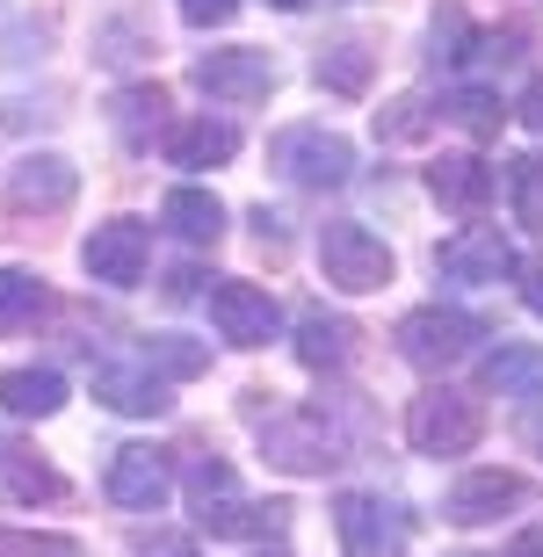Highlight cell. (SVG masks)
<instances>
[{
    "instance_id": "obj_21",
    "label": "cell",
    "mask_w": 543,
    "mask_h": 557,
    "mask_svg": "<svg viewBox=\"0 0 543 557\" xmlns=\"http://www.w3.org/2000/svg\"><path fill=\"white\" fill-rule=\"evenodd\" d=\"M0 406L15 420H51L65 406V376L59 370H8L0 376Z\"/></svg>"
},
{
    "instance_id": "obj_12",
    "label": "cell",
    "mask_w": 543,
    "mask_h": 557,
    "mask_svg": "<svg viewBox=\"0 0 543 557\" xmlns=\"http://www.w3.org/2000/svg\"><path fill=\"white\" fill-rule=\"evenodd\" d=\"M95 398H102L109 413H124V420H160L174 406L168 376L152 370V362H95Z\"/></svg>"
},
{
    "instance_id": "obj_32",
    "label": "cell",
    "mask_w": 543,
    "mask_h": 557,
    "mask_svg": "<svg viewBox=\"0 0 543 557\" xmlns=\"http://www.w3.org/2000/svg\"><path fill=\"white\" fill-rule=\"evenodd\" d=\"M174 8H182L188 29H225V22L239 15V0H174Z\"/></svg>"
},
{
    "instance_id": "obj_27",
    "label": "cell",
    "mask_w": 543,
    "mask_h": 557,
    "mask_svg": "<svg viewBox=\"0 0 543 557\" xmlns=\"http://www.w3.org/2000/svg\"><path fill=\"white\" fill-rule=\"evenodd\" d=\"M507 196H515V225L543 232V160H536V152L507 160Z\"/></svg>"
},
{
    "instance_id": "obj_33",
    "label": "cell",
    "mask_w": 543,
    "mask_h": 557,
    "mask_svg": "<svg viewBox=\"0 0 543 557\" xmlns=\"http://www.w3.org/2000/svg\"><path fill=\"white\" fill-rule=\"evenodd\" d=\"M515 275H522V305L543 319V261H515Z\"/></svg>"
},
{
    "instance_id": "obj_19",
    "label": "cell",
    "mask_w": 543,
    "mask_h": 557,
    "mask_svg": "<svg viewBox=\"0 0 543 557\" xmlns=\"http://www.w3.org/2000/svg\"><path fill=\"white\" fill-rule=\"evenodd\" d=\"M160 225L188 247H218L225 239V203L210 196V188H168V203H160Z\"/></svg>"
},
{
    "instance_id": "obj_22",
    "label": "cell",
    "mask_w": 543,
    "mask_h": 557,
    "mask_svg": "<svg viewBox=\"0 0 543 557\" xmlns=\"http://www.w3.org/2000/svg\"><path fill=\"white\" fill-rule=\"evenodd\" d=\"M160 116H168V87H160V81L124 87V95L109 102V124H116V138H124V145H146L152 131H160Z\"/></svg>"
},
{
    "instance_id": "obj_30",
    "label": "cell",
    "mask_w": 543,
    "mask_h": 557,
    "mask_svg": "<svg viewBox=\"0 0 543 557\" xmlns=\"http://www.w3.org/2000/svg\"><path fill=\"white\" fill-rule=\"evenodd\" d=\"M0 557H87L73 536H22V529H0Z\"/></svg>"
},
{
    "instance_id": "obj_34",
    "label": "cell",
    "mask_w": 543,
    "mask_h": 557,
    "mask_svg": "<svg viewBox=\"0 0 543 557\" xmlns=\"http://www.w3.org/2000/svg\"><path fill=\"white\" fill-rule=\"evenodd\" d=\"M515 116H522V124L543 138V81H529V87H522V109H515Z\"/></svg>"
},
{
    "instance_id": "obj_38",
    "label": "cell",
    "mask_w": 543,
    "mask_h": 557,
    "mask_svg": "<svg viewBox=\"0 0 543 557\" xmlns=\"http://www.w3.org/2000/svg\"><path fill=\"white\" fill-rule=\"evenodd\" d=\"M536 449H543V428H536Z\"/></svg>"
},
{
    "instance_id": "obj_11",
    "label": "cell",
    "mask_w": 543,
    "mask_h": 557,
    "mask_svg": "<svg viewBox=\"0 0 543 557\" xmlns=\"http://www.w3.org/2000/svg\"><path fill=\"white\" fill-rule=\"evenodd\" d=\"M529 478H515V471H471V478H457L449 485V499H442V515L457 521V529H485V521H501V515H515V507H529Z\"/></svg>"
},
{
    "instance_id": "obj_10",
    "label": "cell",
    "mask_w": 543,
    "mask_h": 557,
    "mask_svg": "<svg viewBox=\"0 0 543 557\" xmlns=\"http://www.w3.org/2000/svg\"><path fill=\"white\" fill-rule=\"evenodd\" d=\"M102 493L116 499V507H131V515H160L168 493H174V471H168V456L152 449V442H131V449L109 456Z\"/></svg>"
},
{
    "instance_id": "obj_7",
    "label": "cell",
    "mask_w": 543,
    "mask_h": 557,
    "mask_svg": "<svg viewBox=\"0 0 543 557\" xmlns=\"http://www.w3.org/2000/svg\"><path fill=\"white\" fill-rule=\"evenodd\" d=\"M210 326H218V341H232V348H269L275 333H283V311H275V297L261 283L218 275V283H210Z\"/></svg>"
},
{
    "instance_id": "obj_15",
    "label": "cell",
    "mask_w": 543,
    "mask_h": 557,
    "mask_svg": "<svg viewBox=\"0 0 543 557\" xmlns=\"http://www.w3.org/2000/svg\"><path fill=\"white\" fill-rule=\"evenodd\" d=\"M73 188H81V166L65 160V152H29V160H15V174H8V203L15 210H65Z\"/></svg>"
},
{
    "instance_id": "obj_2",
    "label": "cell",
    "mask_w": 543,
    "mask_h": 557,
    "mask_svg": "<svg viewBox=\"0 0 543 557\" xmlns=\"http://www.w3.org/2000/svg\"><path fill=\"white\" fill-rule=\"evenodd\" d=\"M269 166L283 174L291 188H341L356 174V145L326 124H291L269 138Z\"/></svg>"
},
{
    "instance_id": "obj_8",
    "label": "cell",
    "mask_w": 543,
    "mask_h": 557,
    "mask_svg": "<svg viewBox=\"0 0 543 557\" xmlns=\"http://www.w3.org/2000/svg\"><path fill=\"white\" fill-rule=\"evenodd\" d=\"M188 81L203 87L210 102L247 109V102H269L275 95V59L254 51V44H232V51H203V59L188 65Z\"/></svg>"
},
{
    "instance_id": "obj_24",
    "label": "cell",
    "mask_w": 543,
    "mask_h": 557,
    "mask_svg": "<svg viewBox=\"0 0 543 557\" xmlns=\"http://www.w3.org/2000/svg\"><path fill=\"white\" fill-rule=\"evenodd\" d=\"M44 311V275L37 269H0V333H22Z\"/></svg>"
},
{
    "instance_id": "obj_4",
    "label": "cell",
    "mask_w": 543,
    "mask_h": 557,
    "mask_svg": "<svg viewBox=\"0 0 543 557\" xmlns=\"http://www.w3.org/2000/svg\"><path fill=\"white\" fill-rule=\"evenodd\" d=\"M319 269H326L334 289L370 297V289L392 283V247H384L370 225H356V218H334V225L319 232Z\"/></svg>"
},
{
    "instance_id": "obj_26",
    "label": "cell",
    "mask_w": 543,
    "mask_h": 557,
    "mask_svg": "<svg viewBox=\"0 0 543 557\" xmlns=\"http://www.w3.org/2000/svg\"><path fill=\"white\" fill-rule=\"evenodd\" d=\"M312 81L334 87V95H362V87H370V51H362V44H334V51H319Z\"/></svg>"
},
{
    "instance_id": "obj_28",
    "label": "cell",
    "mask_w": 543,
    "mask_h": 557,
    "mask_svg": "<svg viewBox=\"0 0 543 557\" xmlns=\"http://www.w3.org/2000/svg\"><path fill=\"white\" fill-rule=\"evenodd\" d=\"M138 362H152L160 376H203L210 348H196V341H182V333H152L146 348H138Z\"/></svg>"
},
{
    "instance_id": "obj_5",
    "label": "cell",
    "mask_w": 543,
    "mask_h": 557,
    "mask_svg": "<svg viewBox=\"0 0 543 557\" xmlns=\"http://www.w3.org/2000/svg\"><path fill=\"white\" fill-rule=\"evenodd\" d=\"M334 536L348 557H398L414 543V515L384 493H341L334 499Z\"/></svg>"
},
{
    "instance_id": "obj_14",
    "label": "cell",
    "mask_w": 543,
    "mask_h": 557,
    "mask_svg": "<svg viewBox=\"0 0 543 557\" xmlns=\"http://www.w3.org/2000/svg\"><path fill=\"white\" fill-rule=\"evenodd\" d=\"M435 269L449 275V283H501V275H515V247H507L493 225H464L457 239L435 247Z\"/></svg>"
},
{
    "instance_id": "obj_13",
    "label": "cell",
    "mask_w": 543,
    "mask_h": 557,
    "mask_svg": "<svg viewBox=\"0 0 543 557\" xmlns=\"http://www.w3.org/2000/svg\"><path fill=\"white\" fill-rule=\"evenodd\" d=\"M188 521L203 529V536H218V543H261V536H283V521H291V507L283 499H239V493H225V499H203V507H188Z\"/></svg>"
},
{
    "instance_id": "obj_35",
    "label": "cell",
    "mask_w": 543,
    "mask_h": 557,
    "mask_svg": "<svg viewBox=\"0 0 543 557\" xmlns=\"http://www.w3.org/2000/svg\"><path fill=\"white\" fill-rule=\"evenodd\" d=\"M501 557H543V536H522V543H507Z\"/></svg>"
},
{
    "instance_id": "obj_18",
    "label": "cell",
    "mask_w": 543,
    "mask_h": 557,
    "mask_svg": "<svg viewBox=\"0 0 543 557\" xmlns=\"http://www.w3.org/2000/svg\"><path fill=\"white\" fill-rule=\"evenodd\" d=\"M479 384H485V392H501V398H543V348H529V341L485 348Z\"/></svg>"
},
{
    "instance_id": "obj_29",
    "label": "cell",
    "mask_w": 543,
    "mask_h": 557,
    "mask_svg": "<svg viewBox=\"0 0 543 557\" xmlns=\"http://www.w3.org/2000/svg\"><path fill=\"white\" fill-rule=\"evenodd\" d=\"M239 493V478H232L225 456H188V507H203V499H225Z\"/></svg>"
},
{
    "instance_id": "obj_16",
    "label": "cell",
    "mask_w": 543,
    "mask_h": 557,
    "mask_svg": "<svg viewBox=\"0 0 543 557\" xmlns=\"http://www.w3.org/2000/svg\"><path fill=\"white\" fill-rule=\"evenodd\" d=\"M493 188H501V174H493L479 152H442V160L428 166V196L464 210V218H479V210L493 203Z\"/></svg>"
},
{
    "instance_id": "obj_17",
    "label": "cell",
    "mask_w": 543,
    "mask_h": 557,
    "mask_svg": "<svg viewBox=\"0 0 543 557\" xmlns=\"http://www.w3.org/2000/svg\"><path fill=\"white\" fill-rule=\"evenodd\" d=\"M356 319H341V311H305V319H297V362H305V370H348V362H356Z\"/></svg>"
},
{
    "instance_id": "obj_25",
    "label": "cell",
    "mask_w": 543,
    "mask_h": 557,
    "mask_svg": "<svg viewBox=\"0 0 543 557\" xmlns=\"http://www.w3.org/2000/svg\"><path fill=\"white\" fill-rule=\"evenodd\" d=\"M442 116H449L457 131H471V138H493L507 109H501L493 87H457V95H442Z\"/></svg>"
},
{
    "instance_id": "obj_20",
    "label": "cell",
    "mask_w": 543,
    "mask_h": 557,
    "mask_svg": "<svg viewBox=\"0 0 543 557\" xmlns=\"http://www.w3.org/2000/svg\"><path fill=\"white\" fill-rule=\"evenodd\" d=\"M239 152V131L225 116H188L168 131V166H225Z\"/></svg>"
},
{
    "instance_id": "obj_3",
    "label": "cell",
    "mask_w": 543,
    "mask_h": 557,
    "mask_svg": "<svg viewBox=\"0 0 543 557\" xmlns=\"http://www.w3.org/2000/svg\"><path fill=\"white\" fill-rule=\"evenodd\" d=\"M479 434H485V413H479V398H464L449 392V384H435V392H420L414 406H406V442H414L420 456H471L479 449Z\"/></svg>"
},
{
    "instance_id": "obj_6",
    "label": "cell",
    "mask_w": 543,
    "mask_h": 557,
    "mask_svg": "<svg viewBox=\"0 0 543 557\" xmlns=\"http://www.w3.org/2000/svg\"><path fill=\"white\" fill-rule=\"evenodd\" d=\"M479 341H485V326L471 311H449V305H420V311L398 319V355H406L414 370H449V362H464Z\"/></svg>"
},
{
    "instance_id": "obj_31",
    "label": "cell",
    "mask_w": 543,
    "mask_h": 557,
    "mask_svg": "<svg viewBox=\"0 0 543 557\" xmlns=\"http://www.w3.org/2000/svg\"><path fill=\"white\" fill-rule=\"evenodd\" d=\"M464 44H471V22H464V8L449 0V8H435V59L464 65Z\"/></svg>"
},
{
    "instance_id": "obj_9",
    "label": "cell",
    "mask_w": 543,
    "mask_h": 557,
    "mask_svg": "<svg viewBox=\"0 0 543 557\" xmlns=\"http://www.w3.org/2000/svg\"><path fill=\"white\" fill-rule=\"evenodd\" d=\"M81 261H87V275H95V283L131 289L138 275H146V261H152V225H138V218H109V225L87 232Z\"/></svg>"
},
{
    "instance_id": "obj_1",
    "label": "cell",
    "mask_w": 543,
    "mask_h": 557,
    "mask_svg": "<svg viewBox=\"0 0 543 557\" xmlns=\"http://www.w3.org/2000/svg\"><path fill=\"white\" fill-rule=\"evenodd\" d=\"M261 449H269L275 471L291 478H326L348 456V434L326 420V406H297V413H275L269 428H261Z\"/></svg>"
},
{
    "instance_id": "obj_36",
    "label": "cell",
    "mask_w": 543,
    "mask_h": 557,
    "mask_svg": "<svg viewBox=\"0 0 543 557\" xmlns=\"http://www.w3.org/2000/svg\"><path fill=\"white\" fill-rule=\"evenodd\" d=\"M275 8H291V15H297V8H305V0H275Z\"/></svg>"
},
{
    "instance_id": "obj_23",
    "label": "cell",
    "mask_w": 543,
    "mask_h": 557,
    "mask_svg": "<svg viewBox=\"0 0 543 557\" xmlns=\"http://www.w3.org/2000/svg\"><path fill=\"white\" fill-rule=\"evenodd\" d=\"M0 471H8V499H15V507H37V499L65 493V478L51 471V463H37L29 449H15V442H0Z\"/></svg>"
},
{
    "instance_id": "obj_37",
    "label": "cell",
    "mask_w": 543,
    "mask_h": 557,
    "mask_svg": "<svg viewBox=\"0 0 543 557\" xmlns=\"http://www.w3.org/2000/svg\"><path fill=\"white\" fill-rule=\"evenodd\" d=\"M174 557H196V550H174Z\"/></svg>"
}]
</instances>
